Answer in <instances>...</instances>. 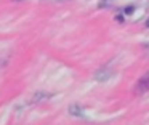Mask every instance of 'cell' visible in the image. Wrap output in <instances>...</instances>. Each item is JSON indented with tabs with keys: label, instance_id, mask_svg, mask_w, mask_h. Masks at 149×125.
<instances>
[{
	"label": "cell",
	"instance_id": "5",
	"mask_svg": "<svg viewBox=\"0 0 149 125\" xmlns=\"http://www.w3.org/2000/svg\"><path fill=\"white\" fill-rule=\"evenodd\" d=\"M146 26H148V27H149V18H148V21H146Z\"/></svg>",
	"mask_w": 149,
	"mask_h": 125
},
{
	"label": "cell",
	"instance_id": "1",
	"mask_svg": "<svg viewBox=\"0 0 149 125\" xmlns=\"http://www.w3.org/2000/svg\"><path fill=\"white\" fill-rule=\"evenodd\" d=\"M148 90H149V72L146 74V75L143 77V79L139 80L138 83H136V87H135V93H136V95H141V93L148 91Z\"/></svg>",
	"mask_w": 149,
	"mask_h": 125
},
{
	"label": "cell",
	"instance_id": "4",
	"mask_svg": "<svg viewBox=\"0 0 149 125\" xmlns=\"http://www.w3.org/2000/svg\"><path fill=\"white\" fill-rule=\"evenodd\" d=\"M125 13H127V15H132V13H133V6H128V8L125 10Z\"/></svg>",
	"mask_w": 149,
	"mask_h": 125
},
{
	"label": "cell",
	"instance_id": "3",
	"mask_svg": "<svg viewBox=\"0 0 149 125\" xmlns=\"http://www.w3.org/2000/svg\"><path fill=\"white\" fill-rule=\"evenodd\" d=\"M71 112H72V115H82V109H79L77 106H72Z\"/></svg>",
	"mask_w": 149,
	"mask_h": 125
},
{
	"label": "cell",
	"instance_id": "2",
	"mask_svg": "<svg viewBox=\"0 0 149 125\" xmlns=\"http://www.w3.org/2000/svg\"><path fill=\"white\" fill-rule=\"evenodd\" d=\"M47 98H50V95H47V93H37V95L34 96L32 103H39L40 99H47Z\"/></svg>",
	"mask_w": 149,
	"mask_h": 125
}]
</instances>
